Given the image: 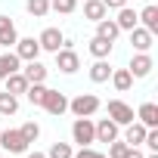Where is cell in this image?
<instances>
[{
    "instance_id": "7402d4cb",
    "label": "cell",
    "mask_w": 158,
    "mask_h": 158,
    "mask_svg": "<svg viewBox=\"0 0 158 158\" xmlns=\"http://www.w3.org/2000/svg\"><path fill=\"white\" fill-rule=\"evenodd\" d=\"M109 77H112L115 90H121V93H124V90H130V84H133V74H130L127 68H118V71H112Z\"/></svg>"
},
{
    "instance_id": "4dcf8cb0",
    "label": "cell",
    "mask_w": 158,
    "mask_h": 158,
    "mask_svg": "<svg viewBox=\"0 0 158 158\" xmlns=\"http://www.w3.org/2000/svg\"><path fill=\"white\" fill-rule=\"evenodd\" d=\"M124 152H127V143H118V139L109 143V158H124Z\"/></svg>"
},
{
    "instance_id": "ba28073f",
    "label": "cell",
    "mask_w": 158,
    "mask_h": 158,
    "mask_svg": "<svg viewBox=\"0 0 158 158\" xmlns=\"http://www.w3.org/2000/svg\"><path fill=\"white\" fill-rule=\"evenodd\" d=\"M109 118L121 127V124H130L133 121V109L127 106V102H121V99H112L109 102Z\"/></svg>"
},
{
    "instance_id": "d590c367",
    "label": "cell",
    "mask_w": 158,
    "mask_h": 158,
    "mask_svg": "<svg viewBox=\"0 0 158 158\" xmlns=\"http://www.w3.org/2000/svg\"><path fill=\"white\" fill-rule=\"evenodd\" d=\"M28 158H47L44 152H28Z\"/></svg>"
},
{
    "instance_id": "8992f818",
    "label": "cell",
    "mask_w": 158,
    "mask_h": 158,
    "mask_svg": "<svg viewBox=\"0 0 158 158\" xmlns=\"http://www.w3.org/2000/svg\"><path fill=\"white\" fill-rule=\"evenodd\" d=\"M44 109L50 112V115H65L68 112V96L65 93H59V90H47V99H44Z\"/></svg>"
},
{
    "instance_id": "8d00e7d4",
    "label": "cell",
    "mask_w": 158,
    "mask_h": 158,
    "mask_svg": "<svg viewBox=\"0 0 158 158\" xmlns=\"http://www.w3.org/2000/svg\"><path fill=\"white\" fill-rule=\"evenodd\" d=\"M93 158H109V155H102V152H96V155H93Z\"/></svg>"
},
{
    "instance_id": "2e32d148",
    "label": "cell",
    "mask_w": 158,
    "mask_h": 158,
    "mask_svg": "<svg viewBox=\"0 0 158 158\" xmlns=\"http://www.w3.org/2000/svg\"><path fill=\"white\" fill-rule=\"evenodd\" d=\"M22 74L28 77V84H44V81H47V65H40L37 59H31V62L25 65Z\"/></svg>"
},
{
    "instance_id": "f546056e",
    "label": "cell",
    "mask_w": 158,
    "mask_h": 158,
    "mask_svg": "<svg viewBox=\"0 0 158 158\" xmlns=\"http://www.w3.org/2000/svg\"><path fill=\"white\" fill-rule=\"evenodd\" d=\"M3 65H6V71L13 74V71H19V65H22V59H19L16 53H3Z\"/></svg>"
},
{
    "instance_id": "30bf717a",
    "label": "cell",
    "mask_w": 158,
    "mask_h": 158,
    "mask_svg": "<svg viewBox=\"0 0 158 158\" xmlns=\"http://www.w3.org/2000/svg\"><path fill=\"white\" fill-rule=\"evenodd\" d=\"M130 44H133V50L136 53H149L152 50V31H146V28H130Z\"/></svg>"
},
{
    "instance_id": "277c9868",
    "label": "cell",
    "mask_w": 158,
    "mask_h": 158,
    "mask_svg": "<svg viewBox=\"0 0 158 158\" xmlns=\"http://www.w3.org/2000/svg\"><path fill=\"white\" fill-rule=\"evenodd\" d=\"M0 146H3L10 155H16V152H28V143H25V136H22L19 130H0Z\"/></svg>"
},
{
    "instance_id": "83f0119b",
    "label": "cell",
    "mask_w": 158,
    "mask_h": 158,
    "mask_svg": "<svg viewBox=\"0 0 158 158\" xmlns=\"http://www.w3.org/2000/svg\"><path fill=\"white\" fill-rule=\"evenodd\" d=\"M47 158H71V146L68 143H53L50 152H47Z\"/></svg>"
},
{
    "instance_id": "8fae6325",
    "label": "cell",
    "mask_w": 158,
    "mask_h": 158,
    "mask_svg": "<svg viewBox=\"0 0 158 158\" xmlns=\"http://www.w3.org/2000/svg\"><path fill=\"white\" fill-rule=\"evenodd\" d=\"M127 130H124V143L127 146H143V139H146V124H139V121H130V124H124Z\"/></svg>"
},
{
    "instance_id": "ffe728a7",
    "label": "cell",
    "mask_w": 158,
    "mask_h": 158,
    "mask_svg": "<svg viewBox=\"0 0 158 158\" xmlns=\"http://www.w3.org/2000/svg\"><path fill=\"white\" fill-rule=\"evenodd\" d=\"M96 34H99V37H106V40H115V37L121 34V28L115 25V19H109V16H106V19H99V22H96Z\"/></svg>"
},
{
    "instance_id": "cb8c5ba5",
    "label": "cell",
    "mask_w": 158,
    "mask_h": 158,
    "mask_svg": "<svg viewBox=\"0 0 158 158\" xmlns=\"http://www.w3.org/2000/svg\"><path fill=\"white\" fill-rule=\"evenodd\" d=\"M47 90H50V87H44V84H28L25 96H28V102H31V106H44V99H47Z\"/></svg>"
},
{
    "instance_id": "52a82bcc",
    "label": "cell",
    "mask_w": 158,
    "mask_h": 158,
    "mask_svg": "<svg viewBox=\"0 0 158 158\" xmlns=\"http://www.w3.org/2000/svg\"><path fill=\"white\" fill-rule=\"evenodd\" d=\"M22 62H31V59H37L40 56V44L34 40V37H22V40H16V50H13Z\"/></svg>"
},
{
    "instance_id": "e575fe53",
    "label": "cell",
    "mask_w": 158,
    "mask_h": 158,
    "mask_svg": "<svg viewBox=\"0 0 158 158\" xmlns=\"http://www.w3.org/2000/svg\"><path fill=\"white\" fill-rule=\"evenodd\" d=\"M10 71H6V65H3V56H0V77H6Z\"/></svg>"
},
{
    "instance_id": "ac0fdd59",
    "label": "cell",
    "mask_w": 158,
    "mask_h": 158,
    "mask_svg": "<svg viewBox=\"0 0 158 158\" xmlns=\"http://www.w3.org/2000/svg\"><path fill=\"white\" fill-rule=\"evenodd\" d=\"M109 74H112V65H109L106 59H96V62L90 65V81H93V84H106Z\"/></svg>"
},
{
    "instance_id": "f1b7e54d",
    "label": "cell",
    "mask_w": 158,
    "mask_h": 158,
    "mask_svg": "<svg viewBox=\"0 0 158 158\" xmlns=\"http://www.w3.org/2000/svg\"><path fill=\"white\" fill-rule=\"evenodd\" d=\"M19 133L25 136V143H34V139L40 136V127H37L34 121H28V124H22V127H19Z\"/></svg>"
},
{
    "instance_id": "7a4b0ae2",
    "label": "cell",
    "mask_w": 158,
    "mask_h": 158,
    "mask_svg": "<svg viewBox=\"0 0 158 158\" xmlns=\"http://www.w3.org/2000/svg\"><path fill=\"white\" fill-rule=\"evenodd\" d=\"M68 109L77 115V118H90L96 109H99V99L93 96V93H81V96H74V99H68Z\"/></svg>"
},
{
    "instance_id": "d6986e66",
    "label": "cell",
    "mask_w": 158,
    "mask_h": 158,
    "mask_svg": "<svg viewBox=\"0 0 158 158\" xmlns=\"http://www.w3.org/2000/svg\"><path fill=\"white\" fill-rule=\"evenodd\" d=\"M115 25H118L121 31H130V28H136V25H139V19H136V13H133L130 6H121V10H118Z\"/></svg>"
},
{
    "instance_id": "3957f363",
    "label": "cell",
    "mask_w": 158,
    "mask_h": 158,
    "mask_svg": "<svg viewBox=\"0 0 158 158\" xmlns=\"http://www.w3.org/2000/svg\"><path fill=\"white\" fill-rule=\"evenodd\" d=\"M56 68L65 71V74H74L77 68H81V59H77V53L71 47H59L56 50Z\"/></svg>"
},
{
    "instance_id": "7c38bea8",
    "label": "cell",
    "mask_w": 158,
    "mask_h": 158,
    "mask_svg": "<svg viewBox=\"0 0 158 158\" xmlns=\"http://www.w3.org/2000/svg\"><path fill=\"white\" fill-rule=\"evenodd\" d=\"M112 139H118V124L112 118H102L96 124V143H112Z\"/></svg>"
},
{
    "instance_id": "e0dca14e",
    "label": "cell",
    "mask_w": 158,
    "mask_h": 158,
    "mask_svg": "<svg viewBox=\"0 0 158 158\" xmlns=\"http://www.w3.org/2000/svg\"><path fill=\"white\" fill-rule=\"evenodd\" d=\"M136 19L143 22V28H146V31H152V34L158 31V6H155V3H149L143 13H136Z\"/></svg>"
},
{
    "instance_id": "74e56055",
    "label": "cell",
    "mask_w": 158,
    "mask_h": 158,
    "mask_svg": "<svg viewBox=\"0 0 158 158\" xmlns=\"http://www.w3.org/2000/svg\"><path fill=\"white\" fill-rule=\"evenodd\" d=\"M146 3H152V0H146Z\"/></svg>"
},
{
    "instance_id": "6da1fadb",
    "label": "cell",
    "mask_w": 158,
    "mask_h": 158,
    "mask_svg": "<svg viewBox=\"0 0 158 158\" xmlns=\"http://www.w3.org/2000/svg\"><path fill=\"white\" fill-rule=\"evenodd\" d=\"M71 136L77 146H90V143H96V124L90 118H77L71 124Z\"/></svg>"
},
{
    "instance_id": "484cf974",
    "label": "cell",
    "mask_w": 158,
    "mask_h": 158,
    "mask_svg": "<svg viewBox=\"0 0 158 158\" xmlns=\"http://www.w3.org/2000/svg\"><path fill=\"white\" fill-rule=\"evenodd\" d=\"M25 10H28L31 16H37V19H44V16L50 13V0H25Z\"/></svg>"
},
{
    "instance_id": "1f68e13d",
    "label": "cell",
    "mask_w": 158,
    "mask_h": 158,
    "mask_svg": "<svg viewBox=\"0 0 158 158\" xmlns=\"http://www.w3.org/2000/svg\"><path fill=\"white\" fill-rule=\"evenodd\" d=\"M143 143H146V146H149L152 152H158V127H149V130H146V139H143Z\"/></svg>"
},
{
    "instance_id": "5b68a950",
    "label": "cell",
    "mask_w": 158,
    "mask_h": 158,
    "mask_svg": "<svg viewBox=\"0 0 158 158\" xmlns=\"http://www.w3.org/2000/svg\"><path fill=\"white\" fill-rule=\"evenodd\" d=\"M37 44H40V50L56 53L59 47H65V34H62L59 28H44V31H40V37H37Z\"/></svg>"
},
{
    "instance_id": "4316f807",
    "label": "cell",
    "mask_w": 158,
    "mask_h": 158,
    "mask_svg": "<svg viewBox=\"0 0 158 158\" xmlns=\"http://www.w3.org/2000/svg\"><path fill=\"white\" fill-rule=\"evenodd\" d=\"M50 10H56V13L68 16V13H74V10H77V0H50Z\"/></svg>"
},
{
    "instance_id": "4fadbf2b",
    "label": "cell",
    "mask_w": 158,
    "mask_h": 158,
    "mask_svg": "<svg viewBox=\"0 0 158 158\" xmlns=\"http://www.w3.org/2000/svg\"><path fill=\"white\" fill-rule=\"evenodd\" d=\"M136 118H139V124H146V127H158V106H155V102H143V106L136 109Z\"/></svg>"
},
{
    "instance_id": "603a6c76",
    "label": "cell",
    "mask_w": 158,
    "mask_h": 158,
    "mask_svg": "<svg viewBox=\"0 0 158 158\" xmlns=\"http://www.w3.org/2000/svg\"><path fill=\"white\" fill-rule=\"evenodd\" d=\"M90 53H93L96 59H106V56L112 53V40H106V37H99V34H96V37L90 40Z\"/></svg>"
},
{
    "instance_id": "d4e9b609",
    "label": "cell",
    "mask_w": 158,
    "mask_h": 158,
    "mask_svg": "<svg viewBox=\"0 0 158 158\" xmlns=\"http://www.w3.org/2000/svg\"><path fill=\"white\" fill-rule=\"evenodd\" d=\"M16 112H19V96L0 93V115H16Z\"/></svg>"
},
{
    "instance_id": "9a60e30c",
    "label": "cell",
    "mask_w": 158,
    "mask_h": 158,
    "mask_svg": "<svg viewBox=\"0 0 158 158\" xmlns=\"http://www.w3.org/2000/svg\"><path fill=\"white\" fill-rule=\"evenodd\" d=\"M3 81H6V93H13V96H19V93H25V90H28V77H25L22 71L6 74Z\"/></svg>"
},
{
    "instance_id": "5bb4252c",
    "label": "cell",
    "mask_w": 158,
    "mask_h": 158,
    "mask_svg": "<svg viewBox=\"0 0 158 158\" xmlns=\"http://www.w3.org/2000/svg\"><path fill=\"white\" fill-rule=\"evenodd\" d=\"M19 34H16V25L6 19V16H0V47H16Z\"/></svg>"
},
{
    "instance_id": "d6a6232c",
    "label": "cell",
    "mask_w": 158,
    "mask_h": 158,
    "mask_svg": "<svg viewBox=\"0 0 158 158\" xmlns=\"http://www.w3.org/2000/svg\"><path fill=\"white\" fill-rule=\"evenodd\" d=\"M106 3V10H121V6H127V0H102Z\"/></svg>"
},
{
    "instance_id": "9c48e42d",
    "label": "cell",
    "mask_w": 158,
    "mask_h": 158,
    "mask_svg": "<svg viewBox=\"0 0 158 158\" xmlns=\"http://www.w3.org/2000/svg\"><path fill=\"white\" fill-rule=\"evenodd\" d=\"M152 68H155L152 56H149V53H136V56L130 59V68H127V71H130L133 77H146V74H149Z\"/></svg>"
},
{
    "instance_id": "44dd1931",
    "label": "cell",
    "mask_w": 158,
    "mask_h": 158,
    "mask_svg": "<svg viewBox=\"0 0 158 158\" xmlns=\"http://www.w3.org/2000/svg\"><path fill=\"white\" fill-rule=\"evenodd\" d=\"M106 3H102V0H87V3H84V16L90 19V22H99V19H106Z\"/></svg>"
},
{
    "instance_id": "836d02e7",
    "label": "cell",
    "mask_w": 158,
    "mask_h": 158,
    "mask_svg": "<svg viewBox=\"0 0 158 158\" xmlns=\"http://www.w3.org/2000/svg\"><path fill=\"white\" fill-rule=\"evenodd\" d=\"M124 158H146V155H143V152H139L136 146H127V152H124Z\"/></svg>"
}]
</instances>
